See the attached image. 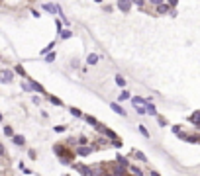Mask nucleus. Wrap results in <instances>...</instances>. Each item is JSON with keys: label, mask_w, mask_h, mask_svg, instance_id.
Instances as JSON below:
<instances>
[{"label": "nucleus", "mask_w": 200, "mask_h": 176, "mask_svg": "<svg viewBox=\"0 0 200 176\" xmlns=\"http://www.w3.org/2000/svg\"><path fill=\"white\" fill-rule=\"evenodd\" d=\"M55 153L61 157V162H69L71 157H73V153H71V151H67L65 147H61V145H55Z\"/></svg>", "instance_id": "f257e3e1"}, {"label": "nucleus", "mask_w": 200, "mask_h": 176, "mask_svg": "<svg viewBox=\"0 0 200 176\" xmlns=\"http://www.w3.org/2000/svg\"><path fill=\"white\" fill-rule=\"evenodd\" d=\"M116 6H118L124 14H128V12L132 10V2H130V0H118V2H116Z\"/></svg>", "instance_id": "f03ea898"}, {"label": "nucleus", "mask_w": 200, "mask_h": 176, "mask_svg": "<svg viewBox=\"0 0 200 176\" xmlns=\"http://www.w3.org/2000/svg\"><path fill=\"white\" fill-rule=\"evenodd\" d=\"M110 168H112V176H126V168H124V166H120V165H112Z\"/></svg>", "instance_id": "7ed1b4c3"}, {"label": "nucleus", "mask_w": 200, "mask_h": 176, "mask_svg": "<svg viewBox=\"0 0 200 176\" xmlns=\"http://www.w3.org/2000/svg\"><path fill=\"white\" fill-rule=\"evenodd\" d=\"M75 170H81L82 176H94V172L88 168V166H85V165H75Z\"/></svg>", "instance_id": "20e7f679"}, {"label": "nucleus", "mask_w": 200, "mask_h": 176, "mask_svg": "<svg viewBox=\"0 0 200 176\" xmlns=\"http://www.w3.org/2000/svg\"><path fill=\"white\" fill-rule=\"evenodd\" d=\"M28 86H30V90H35V92H41V94H45L43 86H41V84H37V82H35V80H32V78L28 80Z\"/></svg>", "instance_id": "39448f33"}, {"label": "nucleus", "mask_w": 200, "mask_h": 176, "mask_svg": "<svg viewBox=\"0 0 200 176\" xmlns=\"http://www.w3.org/2000/svg\"><path fill=\"white\" fill-rule=\"evenodd\" d=\"M157 14H169V4H165V2L157 4Z\"/></svg>", "instance_id": "423d86ee"}, {"label": "nucleus", "mask_w": 200, "mask_h": 176, "mask_svg": "<svg viewBox=\"0 0 200 176\" xmlns=\"http://www.w3.org/2000/svg\"><path fill=\"white\" fill-rule=\"evenodd\" d=\"M116 165H120V166H124V168H128V166H130V162H128V158H126V157L118 155V158H116Z\"/></svg>", "instance_id": "0eeeda50"}, {"label": "nucleus", "mask_w": 200, "mask_h": 176, "mask_svg": "<svg viewBox=\"0 0 200 176\" xmlns=\"http://www.w3.org/2000/svg\"><path fill=\"white\" fill-rule=\"evenodd\" d=\"M14 78V73L12 70H2V82H10Z\"/></svg>", "instance_id": "6e6552de"}, {"label": "nucleus", "mask_w": 200, "mask_h": 176, "mask_svg": "<svg viewBox=\"0 0 200 176\" xmlns=\"http://www.w3.org/2000/svg\"><path fill=\"white\" fill-rule=\"evenodd\" d=\"M145 112H147L149 116H155V114H157V108H155V104H147V102H145Z\"/></svg>", "instance_id": "1a4fd4ad"}, {"label": "nucleus", "mask_w": 200, "mask_h": 176, "mask_svg": "<svg viewBox=\"0 0 200 176\" xmlns=\"http://www.w3.org/2000/svg\"><path fill=\"white\" fill-rule=\"evenodd\" d=\"M90 147H78L77 149V155H81V157H85V155H90Z\"/></svg>", "instance_id": "9d476101"}, {"label": "nucleus", "mask_w": 200, "mask_h": 176, "mask_svg": "<svg viewBox=\"0 0 200 176\" xmlns=\"http://www.w3.org/2000/svg\"><path fill=\"white\" fill-rule=\"evenodd\" d=\"M96 61H98V55H96V53H90V55L86 57V63H88V65H96Z\"/></svg>", "instance_id": "9b49d317"}, {"label": "nucleus", "mask_w": 200, "mask_h": 176, "mask_svg": "<svg viewBox=\"0 0 200 176\" xmlns=\"http://www.w3.org/2000/svg\"><path fill=\"white\" fill-rule=\"evenodd\" d=\"M112 110H114L116 114H120V116H126V110H124L122 106H118V104H112Z\"/></svg>", "instance_id": "f8f14e48"}, {"label": "nucleus", "mask_w": 200, "mask_h": 176, "mask_svg": "<svg viewBox=\"0 0 200 176\" xmlns=\"http://www.w3.org/2000/svg\"><path fill=\"white\" fill-rule=\"evenodd\" d=\"M128 168H130L132 170V172H133V176H143V170H141V168H137V166H128Z\"/></svg>", "instance_id": "ddd939ff"}, {"label": "nucleus", "mask_w": 200, "mask_h": 176, "mask_svg": "<svg viewBox=\"0 0 200 176\" xmlns=\"http://www.w3.org/2000/svg\"><path fill=\"white\" fill-rule=\"evenodd\" d=\"M12 137H14V143H16V145H20V147L26 143V139H24L22 135H12Z\"/></svg>", "instance_id": "4468645a"}, {"label": "nucleus", "mask_w": 200, "mask_h": 176, "mask_svg": "<svg viewBox=\"0 0 200 176\" xmlns=\"http://www.w3.org/2000/svg\"><path fill=\"white\" fill-rule=\"evenodd\" d=\"M132 102H133V106H143V104L147 102V100H143V98H137V96H135V98H132Z\"/></svg>", "instance_id": "2eb2a0df"}, {"label": "nucleus", "mask_w": 200, "mask_h": 176, "mask_svg": "<svg viewBox=\"0 0 200 176\" xmlns=\"http://www.w3.org/2000/svg\"><path fill=\"white\" fill-rule=\"evenodd\" d=\"M116 84H118V86H124V84H126V78H124L122 74H118V77H116Z\"/></svg>", "instance_id": "dca6fc26"}, {"label": "nucleus", "mask_w": 200, "mask_h": 176, "mask_svg": "<svg viewBox=\"0 0 200 176\" xmlns=\"http://www.w3.org/2000/svg\"><path fill=\"white\" fill-rule=\"evenodd\" d=\"M71 35H73V31H69V29H61V37H63V39H69Z\"/></svg>", "instance_id": "f3484780"}, {"label": "nucleus", "mask_w": 200, "mask_h": 176, "mask_svg": "<svg viewBox=\"0 0 200 176\" xmlns=\"http://www.w3.org/2000/svg\"><path fill=\"white\" fill-rule=\"evenodd\" d=\"M53 47H55V43H49L47 47H43V49H41V55H45V53H49V51H51Z\"/></svg>", "instance_id": "a211bd4d"}, {"label": "nucleus", "mask_w": 200, "mask_h": 176, "mask_svg": "<svg viewBox=\"0 0 200 176\" xmlns=\"http://www.w3.org/2000/svg\"><path fill=\"white\" fill-rule=\"evenodd\" d=\"M86 121H88L90 125H98V119H96V117H92V116H86Z\"/></svg>", "instance_id": "6ab92c4d"}, {"label": "nucleus", "mask_w": 200, "mask_h": 176, "mask_svg": "<svg viewBox=\"0 0 200 176\" xmlns=\"http://www.w3.org/2000/svg\"><path fill=\"white\" fill-rule=\"evenodd\" d=\"M198 116H200V114H198V112H194V114H192V116H190V121H192V123H194V125H198Z\"/></svg>", "instance_id": "aec40b11"}, {"label": "nucleus", "mask_w": 200, "mask_h": 176, "mask_svg": "<svg viewBox=\"0 0 200 176\" xmlns=\"http://www.w3.org/2000/svg\"><path fill=\"white\" fill-rule=\"evenodd\" d=\"M4 133H6L8 137H12V135H14V129H12L10 125H6V127H4Z\"/></svg>", "instance_id": "412c9836"}, {"label": "nucleus", "mask_w": 200, "mask_h": 176, "mask_svg": "<svg viewBox=\"0 0 200 176\" xmlns=\"http://www.w3.org/2000/svg\"><path fill=\"white\" fill-rule=\"evenodd\" d=\"M51 104H55V106H63L61 98H55V96H51Z\"/></svg>", "instance_id": "4be33fe9"}, {"label": "nucleus", "mask_w": 200, "mask_h": 176, "mask_svg": "<svg viewBox=\"0 0 200 176\" xmlns=\"http://www.w3.org/2000/svg\"><path fill=\"white\" fill-rule=\"evenodd\" d=\"M135 157L139 158V161H145V158H147V157H145L143 153H141V151H135Z\"/></svg>", "instance_id": "5701e85b"}, {"label": "nucleus", "mask_w": 200, "mask_h": 176, "mask_svg": "<svg viewBox=\"0 0 200 176\" xmlns=\"http://www.w3.org/2000/svg\"><path fill=\"white\" fill-rule=\"evenodd\" d=\"M71 114L77 116V117H81V116H82V114H81V110H77V108H71Z\"/></svg>", "instance_id": "b1692460"}, {"label": "nucleus", "mask_w": 200, "mask_h": 176, "mask_svg": "<svg viewBox=\"0 0 200 176\" xmlns=\"http://www.w3.org/2000/svg\"><path fill=\"white\" fill-rule=\"evenodd\" d=\"M16 73H18V74H22V77H26V70H24V69H22V67H20V65L16 67Z\"/></svg>", "instance_id": "393cba45"}, {"label": "nucleus", "mask_w": 200, "mask_h": 176, "mask_svg": "<svg viewBox=\"0 0 200 176\" xmlns=\"http://www.w3.org/2000/svg\"><path fill=\"white\" fill-rule=\"evenodd\" d=\"M128 98H130V92H126V90H124L122 94H120V100H128Z\"/></svg>", "instance_id": "a878e982"}, {"label": "nucleus", "mask_w": 200, "mask_h": 176, "mask_svg": "<svg viewBox=\"0 0 200 176\" xmlns=\"http://www.w3.org/2000/svg\"><path fill=\"white\" fill-rule=\"evenodd\" d=\"M167 4H169V8H175L178 4V0H167Z\"/></svg>", "instance_id": "bb28decb"}, {"label": "nucleus", "mask_w": 200, "mask_h": 176, "mask_svg": "<svg viewBox=\"0 0 200 176\" xmlns=\"http://www.w3.org/2000/svg\"><path fill=\"white\" fill-rule=\"evenodd\" d=\"M130 2H132V4H137V6L141 8V6H143V4H145V0H130Z\"/></svg>", "instance_id": "cd10ccee"}, {"label": "nucleus", "mask_w": 200, "mask_h": 176, "mask_svg": "<svg viewBox=\"0 0 200 176\" xmlns=\"http://www.w3.org/2000/svg\"><path fill=\"white\" fill-rule=\"evenodd\" d=\"M139 131H141V133H143V135H145V137H149V133H147V129H145V127H143V125H139Z\"/></svg>", "instance_id": "c85d7f7f"}, {"label": "nucleus", "mask_w": 200, "mask_h": 176, "mask_svg": "<svg viewBox=\"0 0 200 176\" xmlns=\"http://www.w3.org/2000/svg\"><path fill=\"white\" fill-rule=\"evenodd\" d=\"M53 59H55V55H53V53H47V63H51Z\"/></svg>", "instance_id": "c756f323"}, {"label": "nucleus", "mask_w": 200, "mask_h": 176, "mask_svg": "<svg viewBox=\"0 0 200 176\" xmlns=\"http://www.w3.org/2000/svg\"><path fill=\"white\" fill-rule=\"evenodd\" d=\"M163 0H149V4H153V6H157V4H161Z\"/></svg>", "instance_id": "7c9ffc66"}, {"label": "nucleus", "mask_w": 200, "mask_h": 176, "mask_svg": "<svg viewBox=\"0 0 200 176\" xmlns=\"http://www.w3.org/2000/svg\"><path fill=\"white\" fill-rule=\"evenodd\" d=\"M78 143H81V145H86L88 141H86V137H81V139H78Z\"/></svg>", "instance_id": "2f4dec72"}, {"label": "nucleus", "mask_w": 200, "mask_h": 176, "mask_svg": "<svg viewBox=\"0 0 200 176\" xmlns=\"http://www.w3.org/2000/svg\"><path fill=\"white\" fill-rule=\"evenodd\" d=\"M159 125H167V119H165V117H159Z\"/></svg>", "instance_id": "473e14b6"}, {"label": "nucleus", "mask_w": 200, "mask_h": 176, "mask_svg": "<svg viewBox=\"0 0 200 176\" xmlns=\"http://www.w3.org/2000/svg\"><path fill=\"white\" fill-rule=\"evenodd\" d=\"M4 155H6V151H4V147L0 145V157H4Z\"/></svg>", "instance_id": "72a5a7b5"}, {"label": "nucleus", "mask_w": 200, "mask_h": 176, "mask_svg": "<svg viewBox=\"0 0 200 176\" xmlns=\"http://www.w3.org/2000/svg\"><path fill=\"white\" fill-rule=\"evenodd\" d=\"M149 176H159V172H153V170H151V172H149Z\"/></svg>", "instance_id": "f704fd0d"}, {"label": "nucleus", "mask_w": 200, "mask_h": 176, "mask_svg": "<svg viewBox=\"0 0 200 176\" xmlns=\"http://www.w3.org/2000/svg\"><path fill=\"white\" fill-rule=\"evenodd\" d=\"M100 176H112V174H100Z\"/></svg>", "instance_id": "c9c22d12"}, {"label": "nucleus", "mask_w": 200, "mask_h": 176, "mask_svg": "<svg viewBox=\"0 0 200 176\" xmlns=\"http://www.w3.org/2000/svg\"><path fill=\"white\" fill-rule=\"evenodd\" d=\"M0 121H2V114H0Z\"/></svg>", "instance_id": "e433bc0d"}]
</instances>
